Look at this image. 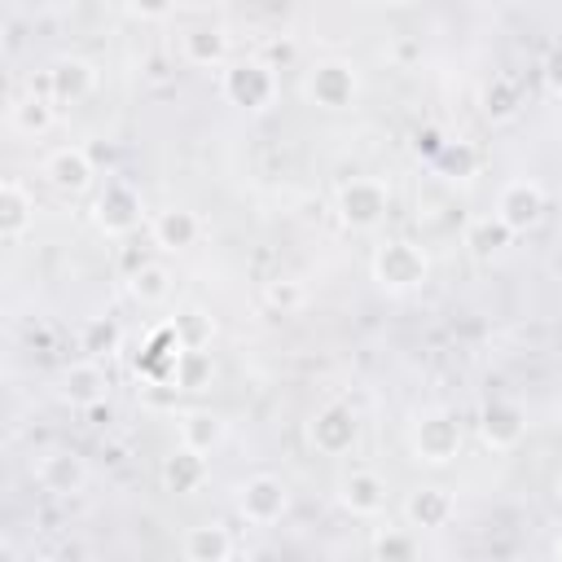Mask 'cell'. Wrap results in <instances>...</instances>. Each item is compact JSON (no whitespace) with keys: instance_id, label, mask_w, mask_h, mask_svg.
<instances>
[{"instance_id":"1","label":"cell","mask_w":562,"mask_h":562,"mask_svg":"<svg viewBox=\"0 0 562 562\" xmlns=\"http://www.w3.org/2000/svg\"><path fill=\"white\" fill-rule=\"evenodd\" d=\"M369 272L373 281L386 290V294H408L417 285H426L430 277V255L408 241V237H386L373 246V259H369Z\"/></svg>"},{"instance_id":"2","label":"cell","mask_w":562,"mask_h":562,"mask_svg":"<svg viewBox=\"0 0 562 562\" xmlns=\"http://www.w3.org/2000/svg\"><path fill=\"white\" fill-rule=\"evenodd\" d=\"M386 211H391V189H386L378 176H351V180H342L338 193H334V215H338V224L351 228V233L378 228V224L386 220Z\"/></svg>"},{"instance_id":"3","label":"cell","mask_w":562,"mask_h":562,"mask_svg":"<svg viewBox=\"0 0 562 562\" xmlns=\"http://www.w3.org/2000/svg\"><path fill=\"white\" fill-rule=\"evenodd\" d=\"M461 422L452 408H422L413 417V430H408V443H413V457L422 465H452L457 452H461Z\"/></svg>"},{"instance_id":"4","label":"cell","mask_w":562,"mask_h":562,"mask_svg":"<svg viewBox=\"0 0 562 562\" xmlns=\"http://www.w3.org/2000/svg\"><path fill=\"white\" fill-rule=\"evenodd\" d=\"M303 92H307V101H312L316 110H329V114L351 110L356 97H360V70H356V61H347V57H321V61L307 66Z\"/></svg>"},{"instance_id":"5","label":"cell","mask_w":562,"mask_h":562,"mask_svg":"<svg viewBox=\"0 0 562 562\" xmlns=\"http://www.w3.org/2000/svg\"><path fill=\"white\" fill-rule=\"evenodd\" d=\"M224 101L237 105V110H250V114H263L272 101H277V70L259 57H233L224 66Z\"/></svg>"},{"instance_id":"6","label":"cell","mask_w":562,"mask_h":562,"mask_svg":"<svg viewBox=\"0 0 562 562\" xmlns=\"http://www.w3.org/2000/svg\"><path fill=\"white\" fill-rule=\"evenodd\" d=\"M544 211H549L544 184L518 176V180H505V184H501V193H496V211H492V215L518 237V233H531V228L544 220Z\"/></svg>"},{"instance_id":"7","label":"cell","mask_w":562,"mask_h":562,"mask_svg":"<svg viewBox=\"0 0 562 562\" xmlns=\"http://www.w3.org/2000/svg\"><path fill=\"white\" fill-rule=\"evenodd\" d=\"M307 439H312V448L325 452V457L351 452L356 439H360V417H356V408L342 404V400H325V404L307 417Z\"/></svg>"},{"instance_id":"8","label":"cell","mask_w":562,"mask_h":562,"mask_svg":"<svg viewBox=\"0 0 562 562\" xmlns=\"http://www.w3.org/2000/svg\"><path fill=\"white\" fill-rule=\"evenodd\" d=\"M237 514L250 527H272L290 514V483L281 474H250L237 487Z\"/></svg>"},{"instance_id":"9","label":"cell","mask_w":562,"mask_h":562,"mask_svg":"<svg viewBox=\"0 0 562 562\" xmlns=\"http://www.w3.org/2000/svg\"><path fill=\"white\" fill-rule=\"evenodd\" d=\"M140 193L127 184V180H105L101 189H97V198H92V224L105 233V237H127V233H136V224H140Z\"/></svg>"},{"instance_id":"10","label":"cell","mask_w":562,"mask_h":562,"mask_svg":"<svg viewBox=\"0 0 562 562\" xmlns=\"http://www.w3.org/2000/svg\"><path fill=\"white\" fill-rule=\"evenodd\" d=\"M44 180L61 193V198H83L97 180V162L83 145H57L48 158H44Z\"/></svg>"},{"instance_id":"11","label":"cell","mask_w":562,"mask_h":562,"mask_svg":"<svg viewBox=\"0 0 562 562\" xmlns=\"http://www.w3.org/2000/svg\"><path fill=\"white\" fill-rule=\"evenodd\" d=\"M97 88V66L88 57H57L48 70H44V92L53 105H79L88 101Z\"/></svg>"},{"instance_id":"12","label":"cell","mask_w":562,"mask_h":562,"mask_svg":"<svg viewBox=\"0 0 562 562\" xmlns=\"http://www.w3.org/2000/svg\"><path fill=\"white\" fill-rule=\"evenodd\" d=\"M479 435H483L487 448L509 452V448H518L522 435H527V413H522L514 400L496 395V400H487V404L479 408Z\"/></svg>"},{"instance_id":"13","label":"cell","mask_w":562,"mask_h":562,"mask_svg":"<svg viewBox=\"0 0 562 562\" xmlns=\"http://www.w3.org/2000/svg\"><path fill=\"white\" fill-rule=\"evenodd\" d=\"M457 518V496L439 483H422L404 496V522L417 531H443Z\"/></svg>"},{"instance_id":"14","label":"cell","mask_w":562,"mask_h":562,"mask_svg":"<svg viewBox=\"0 0 562 562\" xmlns=\"http://www.w3.org/2000/svg\"><path fill=\"white\" fill-rule=\"evenodd\" d=\"M35 483L44 492H53V496H75L88 483V461L79 452H70V448H48L35 461Z\"/></svg>"},{"instance_id":"15","label":"cell","mask_w":562,"mask_h":562,"mask_svg":"<svg viewBox=\"0 0 562 562\" xmlns=\"http://www.w3.org/2000/svg\"><path fill=\"white\" fill-rule=\"evenodd\" d=\"M338 505L351 518H378L386 509V479L378 470H351L338 479Z\"/></svg>"},{"instance_id":"16","label":"cell","mask_w":562,"mask_h":562,"mask_svg":"<svg viewBox=\"0 0 562 562\" xmlns=\"http://www.w3.org/2000/svg\"><path fill=\"white\" fill-rule=\"evenodd\" d=\"M228 48H233V40H228V31L220 22H198V26L180 31V57L189 66H202V70L228 66Z\"/></svg>"},{"instance_id":"17","label":"cell","mask_w":562,"mask_h":562,"mask_svg":"<svg viewBox=\"0 0 562 562\" xmlns=\"http://www.w3.org/2000/svg\"><path fill=\"white\" fill-rule=\"evenodd\" d=\"M158 479H162V487H167V492H176V496H193V492L211 479V461H206L202 452H193V448L176 443V448L162 457Z\"/></svg>"},{"instance_id":"18","label":"cell","mask_w":562,"mask_h":562,"mask_svg":"<svg viewBox=\"0 0 562 562\" xmlns=\"http://www.w3.org/2000/svg\"><path fill=\"white\" fill-rule=\"evenodd\" d=\"M105 386H110V382H105L101 360L66 364V369H61V382H57V391H61V400H66L70 408H101Z\"/></svg>"},{"instance_id":"19","label":"cell","mask_w":562,"mask_h":562,"mask_svg":"<svg viewBox=\"0 0 562 562\" xmlns=\"http://www.w3.org/2000/svg\"><path fill=\"white\" fill-rule=\"evenodd\" d=\"M149 237H154L158 250H189L202 237V220L189 206H167L149 220Z\"/></svg>"},{"instance_id":"20","label":"cell","mask_w":562,"mask_h":562,"mask_svg":"<svg viewBox=\"0 0 562 562\" xmlns=\"http://www.w3.org/2000/svg\"><path fill=\"white\" fill-rule=\"evenodd\" d=\"M31 224H35V198L26 193L22 180L9 176L0 184V237L13 246V241H22L31 233Z\"/></svg>"},{"instance_id":"21","label":"cell","mask_w":562,"mask_h":562,"mask_svg":"<svg viewBox=\"0 0 562 562\" xmlns=\"http://www.w3.org/2000/svg\"><path fill=\"white\" fill-rule=\"evenodd\" d=\"M184 562H228L233 558V531L224 522H193L180 540Z\"/></svg>"},{"instance_id":"22","label":"cell","mask_w":562,"mask_h":562,"mask_svg":"<svg viewBox=\"0 0 562 562\" xmlns=\"http://www.w3.org/2000/svg\"><path fill=\"white\" fill-rule=\"evenodd\" d=\"M224 435H228V422H224L220 413H211V408H189V413H180V443H184V448L211 457V452L224 443Z\"/></svg>"},{"instance_id":"23","label":"cell","mask_w":562,"mask_h":562,"mask_svg":"<svg viewBox=\"0 0 562 562\" xmlns=\"http://www.w3.org/2000/svg\"><path fill=\"white\" fill-rule=\"evenodd\" d=\"M53 119H57V105L48 101V92H22L9 105V123L22 136H44L53 127Z\"/></svg>"},{"instance_id":"24","label":"cell","mask_w":562,"mask_h":562,"mask_svg":"<svg viewBox=\"0 0 562 562\" xmlns=\"http://www.w3.org/2000/svg\"><path fill=\"white\" fill-rule=\"evenodd\" d=\"M127 294H132L140 307H154V303H162V299L171 294V272H167L162 263H140V268H132V277H127Z\"/></svg>"},{"instance_id":"25","label":"cell","mask_w":562,"mask_h":562,"mask_svg":"<svg viewBox=\"0 0 562 562\" xmlns=\"http://www.w3.org/2000/svg\"><path fill=\"white\" fill-rule=\"evenodd\" d=\"M509 228L496 220V215H483V220H474L470 228H465V246H470V255L474 259H492V255H501L505 246H509Z\"/></svg>"},{"instance_id":"26","label":"cell","mask_w":562,"mask_h":562,"mask_svg":"<svg viewBox=\"0 0 562 562\" xmlns=\"http://www.w3.org/2000/svg\"><path fill=\"white\" fill-rule=\"evenodd\" d=\"M369 549H373V562H417L422 558L417 536L404 531V527H382Z\"/></svg>"},{"instance_id":"27","label":"cell","mask_w":562,"mask_h":562,"mask_svg":"<svg viewBox=\"0 0 562 562\" xmlns=\"http://www.w3.org/2000/svg\"><path fill=\"white\" fill-rule=\"evenodd\" d=\"M518 105H522L518 83H514V79H505V75H496V79L487 83V92H483V114H487L492 123H505V119H514V114H518Z\"/></svg>"},{"instance_id":"28","label":"cell","mask_w":562,"mask_h":562,"mask_svg":"<svg viewBox=\"0 0 562 562\" xmlns=\"http://www.w3.org/2000/svg\"><path fill=\"white\" fill-rule=\"evenodd\" d=\"M119 342H123V329H119V321H114V316H92V321L83 325V351H88V360L114 356V351H119Z\"/></svg>"},{"instance_id":"29","label":"cell","mask_w":562,"mask_h":562,"mask_svg":"<svg viewBox=\"0 0 562 562\" xmlns=\"http://www.w3.org/2000/svg\"><path fill=\"white\" fill-rule=\"evenodd\" d=\"M263 303L272 312H281V316H290V312H299L307 303V285L299 277H272V281H263Z\"/></svg>"},{"instance_id":"30","label":"cell","mask_w":562,"mask_h":562,"mask_svg":"<svg viewBox=\"0 0 562 562\" xmlns=\"http://www.w3.org/2000/svg\"><path fill=\"white\" fill-rule=\"evenodd\" d=\"M211 373H215V360H211V351H202V347H184V356H180V364H176V386H184V391H202L206 382H211Z\"/></svg>"},{"instance_id":"31","label":"cell","mask_w":562,"mask_h":562,"mask_svg":"<svg viewBox=\"0 0 562 562\" xmlns=\"http://www.w3.org/2000/svg\"><path fill=\"white\" fill-rule=\"evenodd\" d=\"M435 167H439L448 180H470V176H474V149H470L465 140H448V145L439 149Z\"/></svg>"},{"instance_id":"32","label":"cell","mask_w":562,"mask_h":562,"mask_svg":"<svg viewBox=\"0 0 562 562\" xmlns=\"http://www.w3.org/2000/svg\"><path fill=\"white\" fill-rule=\"evenodd\" d=\"M540 75H544V88L553 92V97H562V40L544 53V61H540Z\"/></svg>"},{"instance_id":"33","label":"cell","mask_w":562,"mask_h":562,"mask_svg":"<svg viewBox=\"0 0 562 562\" xmlns=\"http://www.w3.org/2000/svg\"><path fill=\"white\" fill-rule=\"evenodd\" d=\"M448 140H439V132L435 127H426V132H417V149L422 154H430V158H439V149H443Z\"/></svg>"},{"instance_id":"34","label":"cell","mask_w":562,"mask_h":562,"mask_svg":"<svg viewBox=\"0 0 562 562\" xmlns=\"http://www.w3.org/2000/svg\"><path fill=\"white\" fill-rule=\"evenodd\" d=\"M553 562H562V536L553 540Z\"/></svg>"},{"instance_id":"35","label":"cell","mask_w":562,"mask_h":562,"mask_svg":"<svg viewBox=\"0 0 562 562\" xmlns=\"http://www.w3.org/2000/svg\"><path fill=\"white\" fill-rule=\"evenodd\" d=\"M553 492H558V501H562V470H558V479H553Z\"/></svg>"}]
</instances>
